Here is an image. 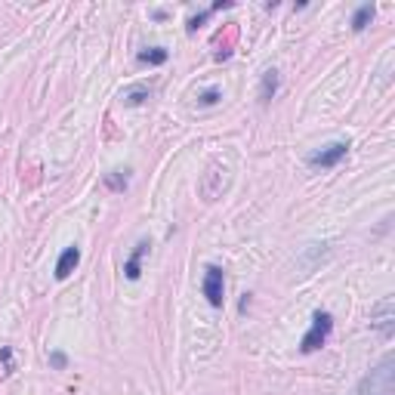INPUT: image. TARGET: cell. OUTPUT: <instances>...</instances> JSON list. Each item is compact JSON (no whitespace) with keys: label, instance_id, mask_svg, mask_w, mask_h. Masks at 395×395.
<instances>
[{"label":"cell","instance_id":"obj_1","mask_svg":"<svg viewBox=\"0 0 395 395\" xmlns=\"http://www.w3.org/2000/svg\"><path fill=\"white\" fill-rule=\"evenodd\" d=\"M355 395H395V355H383L380 365L359 383Z\"/></svg>","mask_w":395,"mask_h":395},{"label":"cell","instance_id":"obj_2","mask_svg":"<svg viewBox=\"0 0 395 395\" xmlns=\"http://www.w3.org/2000/svg\"><path fill=\"white\" fill-rule=\"evenodd\" d=\"M330 330H334V319H330L328 312H315V315H312V328H309V334L303 337L300 349H303L306 355H309V352H315V349H321V346L328 343Z\"/></svg>","mask_w":395,"mask_h":395},{"label":"cell","instance_id":"obj_3","mask_svg":"<svg viewBox=\"0 0 395 395\" xmlns=\"http://www.w3.org/2000/svg\"><path fill=\"white\" fill-rule=\"evenodd\" d=\"M370 328H377L380 337H386V340L395 334V300L392 297H383L380 303L370 309Z\"/></svg>","mask_w":395,"mask_h":395},{"label":"cell","instance_id":"obj_4","mask_svg":"<svg viewBox=\"0 0 395 395\" xmlns=\"http://www.w3.org/2000/svg\"><path fill=\"white\" fill-rule=\"evenodd\" d=\"M346 152H349V142H330L321 152L309 154V167H337L346 158Z\"/></svg>","mask_w":395,"mask_h":395},{"label":"cell","instance_id":"obj_5","mask_svg":"<svg viewBox=\"0 0 395 395\" xmlns=\"http://www.w3.org/2000/svg\"><path fill=\"white\" fill-rule=\"evenodd\" d=\"M222 290H226V281H222V269L220 266H207L204 272V297L213 309L222 306Z\"/></svg>","mask_w":395,"mask_h":395},{"label":"cell","instance_id":"obj_6","mask_svg":"<svg viewBox=\"0 0 395 395\" xmlns=\"http://www.w3.org/2000/svg\"><path fill=\"white\" fill-rule=\"evenodd\" d=\"M77 262H81V250H77V247H65V250H62V257H59V262H56V278H59V281H65V278L74 272Z\"/></svg>","mask_w":395,"mask_h":395},{"label":"cell","instance_id":"obj_7","mask_svg":"<svg viewBox=\"0 0 395 395\" xmlns=\"http://www.w3.org/2000/svg\"><path fill=\"white\" fill-rule=\"evenodd\" d=\"M145 250H149V244L139 241V244H136V250H133V257H130V260H127V266H123V275H127L130 281H136V278H139V262H142Z\"/></svg>","mask_w":395,"mask_h":395},{"label":"cell","instance_id":"obj_8","mask_svg":"<svg viewBox=\"0 0 395 395\" xmlns=\"http://www.w3.org/2000/svg\"><path fill=\"white\" fill-rule=\"evenodd\" d=\"M370 19H374V6H370V4L359 6V10H355V15H352V28H355V31H365Z\"/></svg>","mask_w":395,"mask_h":395},{"label":"cell","instance_id":"obj_9","mask_svg":"<svg viewBox=\"0 0 395 395\" xmlns=\"http://www.w3.org/2000/svg\"><path fill=\"white\" fill-rule=\"evenodd\" d=\"M275 90H278V72H266V74H262V90H260V99H262V102H269V99L275 96Z\"/></svg>","mask_w":395,"mask_h":395},{"label":"cell","instance_id":"obj_10","mask_svg":"<svg viewBox=\"0 0 395 395\" xmlns=\"http://www.w3.org/2000/svg\"><path fill=\"white\" fill-rule=\"evenodd\" d=\"M139 62H145V65H161V62H167V50H161V46L145 50V53H139Z\"/></svg>","mask_w":395,"mask_h":395},{"label":"cell","instance_id":"obj_11","mask_svg":"<svg viewBox=\"0 0 395 395\" xmlns=\"http://www.w3.org/2000/svg\"><path fill=\"white\" fill-rule=\"evenodd\" d=\"M149 99V87H130L127 93H123V102L127 105H139Z\"/></svg>","mask_w":395,"mask_h":395},{"label":"cell","instance_id":"obj_12","mask_svg":"<svg viewBox=\"0 0 395 395\" xmlns=\"http://www.w3.org/2000/svg\"><path fill=\"white\" fill-rule=\"evenodd\" d=\"M201 102H204V105H213V102H220V93H216V90H207L204 96H201Z\"/></svg>","mask_w":395,"mask_h":395},{"label":"cell","instance_id":"obj_13","mask_svg":"<svg viewBox=\"0 0 395 395\" xmlns=\"http://www.w3.org/2000/svg\"><path fill=\"white\" fill-rule=\"evenodd\" d=\"M105 182L112 185V189H123V185H127V176H108Z\"/></svg>","mask_w":395,"mask_h":395},{"label":"cell","instance_id":"obj_14","mask_svg":"<svg viewBox=\"0 0 395 395\" xmlns=\"http://www.w3.org/2000/svg\"><path fill=\"white\" fill-rule=\"evenodd\" d=\"M50 361H53V365H56V368H65V355H62V352L50 355Z\"/></svg>","mask_w":395,"mask_h":395}]
</instances>
